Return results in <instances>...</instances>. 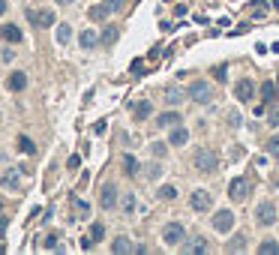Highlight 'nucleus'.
I'll return each instance as SVG.
<instances>
[{"label":"nucleus","instance_id":"nucleus-20","mask_svg":"<svg viewBox=\"0 0 279 255\" xmlns=\"http://www.w3.org/2000/svg\"><path fill=\"white\" fill-rule=\"evenodd\" d=\"M117 36H120V30H117L114 24H108V27L102 30V36H99V42H102V45H114V42H117Z\"/></svg>","mask_w":279,"mask_h":255},{"label":"nucleus","instance_id":"nucleus-19","mask_svg":"<svg viewBox=\"0 0 279 255\" xmlns=\"http://www.w3.org/2000/svg\"><path fill=\"white\" fill-rule=\"evenodd\" d=\"M108 15H111V9H108L105 3H96V6L87 9V18H90V21H105Z\"/></svg>","mask_w":279,"mask_h":255},{"label":"nucleus","instance_id":"nucleus-34","mask_svg":"<svg viewBox=\"0 0 279 255\" xmlns=\"http://www.w3.org/2000/svg\"><path fill=\"white\" fill-rule=\"evenodd\" d=\"M90 237H93V240H102V237H105V225H102V222H93V225H90Z\"/></svg>","mask_w":279,"mask_h":255},{"label":"nucleus","instance_id":"nucleus-37","mask_svg":"<svg viewBox=\"0 0 279 255\" xmlns=\"http://www.w3.org/2000/svg\"><path fill=\"white\" fill-rule=\"evenodd\" d=\"M42 246H45V249H54V252H63V246H60V243H57V237H54V234H48V237H45V243H42Z\"/></svg>","mask_w":279,"mask_h":255},{"label":"nucleus","instance_id":"nucleus-38","mask_svg":"<svg viewBox=\"0 0 279 255\" xmlns=\"http://www.w3.org/2000/svg\"><path fill=\"white\" fill-rule=\"evenodd\" d=\"M105 6H108L111 12H120V9L126 6V0H105Z\"/></svg>","mask_w":279,"mask_h":255},{"label":"nucleus","instance_id":"nucleus-27","mask_svg":"<svg viewBox=\"0 0 279 255\" xmlns=\"http://www.w3.org/2000/svg\"><path fill=\"white\" fill-rule=\"evenodd\" d=\"M279 252V240H264L258 243V255H276Z\"/></svg>","mask_w":279,"mask_h":255},{"label":"nucleus","instance_id":"nucleus-13","mask_svg":"<svg viewBox=\"0 0 279 255\" xmlns=\"http://www.w3.org/2000/svg\"><path fill=\"white\" fill-rule=\"evenodd\" d=\"M189 141V129L183 126V123H177V126H171V135H168V144H174V147H183V144Z\"/></svg>","mask_w":279,"mask_h":255},{"label":"nucleus","instance_id":"nucleus-26","mask_svg":"<svg viewBox=\"0 0 279 255\" xmlns=\"http://www.w3.org/2000/svg\"><path fill=\"white\" fill-rule=\"evenodd\" d=\"M120 207H123V213H135V207H138V201H135V192H126V195L120 198Z\"/></svg>","mask_w":279,"mask_h":255},{"label":"nucleus","instance_id":"nucleus-9","mask_svg":"<svg viewBox=\"0 0 279 255\" xmlns=\"http://www.w3.org/2000/svg\"><path fill=\"white\" fill-rule=\"evenodd\" d=\"M228 195H231V201H243L249 195V183H246L243 177H234L231 183H228Z\"/></svg>","mask_w":279,"mask_h":255},{"label":"nucleus","instance_id":"nucleus-45","mask_svg":"<svg viewBox=\"0 0 279 255\" xmlns=\"http://www.w3.org/2000/svg\"><path fill=\"white\" fill-rule=\"evenodd\" d=\"M54 3H57V6H69V3H72V0H54Z\"/></svg>","mask_w":279,"mask_h":255},{"label":"nucleus","instance_id":"nucleus-16","mask_svg":"<svg viewBox=\"0 0 279 255\" xmlns=\"http://www.w3.org/2000/svg\"><path fill=\"white\" fill-rule=\"evenodd\" d=\"M180 249L186 252V255H195V252H207V240L198 234V237H192L189 243H180Z\"/></svg>","mask_w":279,"mask_h":255},{"label":"nucleus","instance_id":"nucleus-6","mask_svg":"<svg viewBox=\"0 0 279 255\" xmlns=\"http://www.w3.org/2000/svg\"><path fill=\"white\" fill-rule=\"evenodd\" d=\"M18 168H21V165H18ZM18 168H6L3 174H0V186H3V189H9V192H18V189H21L24 180H21Z\"/></svg>","mask_w":279,"mask_h":255},{"label":"nucleus","instance_id":"nucleus-33","mask_svg":"<svg viewBox=\"0 0 279 255\" xmlns=\"http://www.w3.org/2000/svg\"><path fill=\"white\" fill-rule=\"evenodd\" d=\"M213 78L222 81V84L228 81V66H225V63H222V66H213Z\"/></svg>","mask_w":279,"mask_h":255},{"label":"nucleus","instance_id":"nucleus-31","mask_svg":"<svg viewBox=\"0 0 279 255\" xmlns=\"http://www.w3.org/2000/svg\"><path fill=\"white\" fill-rule=\"evenodd\" d=\"M162 165H159V162H153V165H147V180H159V177H162Z\"/></svg>","mask_w":279,"mask_h":255},{"label":"nucleus","instance_id":"nucleus-11","mask_svg":"<svg viewBox=\"0 0 279 255\" xmlns=\"http://www.w3.org/2000/svg\"><path fill=\"white\" fill-rule=\"evenodd\" d=\"M6 87H9V90H15V93H21V90L27 87V72H21V69L9 72V78H6Z\"/></svg>","mask_w":279,"mask_h":255},{"label":"nucleus","instance_id":"nucleus-7","mask_svg":"<svg viewBox=\"0 0 279 255\" xmlns=\"http://www.w3.org/2000/svg\"><path fill=\"white\" fill-rule=\"evenodd\" d=\"M189 204H192V210H198V213H207V210L213 207V198H210L207 189H195L192 198H189Z\"/></svg>","mask_w":279,"mask_h":255},{"label":"nucleus","instance_id":"nucleus-15","mask_svg":"<svg viewBox=\"0 0 279 255\" xmlns=\"http://www.w3.org/2000/svg\"><path fill=\"white\" fill-rule=\"evenodd\" d=\"M0 36H3V39H6L9 45H18V42L24 39V33H21L15 24H3V27H0Z\"/></svg>","mask_w":279,"mask_h":255},{"label":"nucleus","instance_id":"nucleus-39","mask_svg":"<svg viewBox=\"0 0 279 255\" xmlns=\"http://www.w3.org/2000/svg\"><path fill=\"white\" fill-rule=\"evenodd\" d=\"M72 204H75V210H78V213H90V204H87V201H81V198H72Z\"/></svg>","mask_w":279,"mask_h":255},{"label":"nucleus","instance_id":"nucleus-32","mask_svg":"<svg viewBox=\"0 0 279 255\" xmlns=\"http://www.w3.org/2000/svg\"><path fill=\"white\" fill-rule=\"evenodd\" d=\"M240 123H243L240 111H234V108H231V111H228V126H231V129H240Z\"/></svg>","mask_w":279,"mask_h":255},{"label":"nucleus","instance_id":"nucleus-17","mask_svg":"<svg viewBox=\"0 0 279 255\" xmlns=\"http://www.w3.org/2000/svg\"><path fill=\"white\" fill-rule=\"evenodd\" d=\"M177 123H183V117H180L177 111H165V114L156 117V126H159V129H171V126H177Z\"/></svg>","mask_w":279,"mask_h":255},{"label":"nucleus","instance_id":"nucleus-43","mask_svg":"<svg viewBox=\"0 0 279 255\" xmlns=\"http://www.w3.org/2000/svg\"><path fill=\"white\" fill-rule=\"evenodd\" d=\"M252 9H255V15H264V12H267V3H255Z\"/></svg>","mask_w":279,"mask_h":255},{"label":"nucleus","instance_id":"nucleus-36","mask_svg":"<svg viewBox=\"0 0 279 255\" xmlns=\"http://www.w3.org/2000/svg\"><path fill=\"white\" fill-rule=\"evenodd\" d=\"M267 153H270V156H279V135H270V141H267Z\"/></svg>","mask_w":279,"mask_h":255},{"label":"nucleus","instance_id":"nucleus-41","mask_svg":"<svg viewBox=\"0 0 279 255\" xmlns=\"http://www.w3.org/2000/svg\"><path fill=\"white\" fill-rule=\"evenodd\" d=\"M267 123H270L273 129H279V111H270V117H267Z\"/></svg>","mask_w":279,"mask_h":255},{"label":"nucleus","instance_id":"nucleus-47","mask_svg":"<svg viewBox=\"0 0 279 255\" xmlns=\"http://www.w3.org/2000/svg\"><path fill=\"white\" fill-rule=\"evenodd\" d=\"M276 84H279V75H276Z\"/></svg>","mask_w":279,"mask_h":255},{"label":"nucleus","instance_id":"nucleus-42","mask_svg":"<svg viewBox=\"0 0 279 255\" xmlns=\"http://www.w3.org/2000/svg\"><path fill=\"white\" fill-rule=\"evenodd\" d=\"M3 60L12 63V60H15V48H6V51H3Z\"/></svg>","mask_w":279,"mask_h":255},{"label":"nucleus","instance_id":"nucleus-46","mask_svg":"<svg viewBox=\"0 0 279 255\" xmlns=\"http://www.w3.org/2000/svg\"><path fill=\"white\" fill-rule=\"evenodd\" d=\"M6 12V0H0V15H3Z\"/></svg>","mask_w":279,"mask_h":255},{"label":"nucleus","instance_id":"nucleus-30","mask_svg":"<svg viewBox=\"0 0 279 255\" xmlns=\"http://www.w3.org/2000/svg\"><path fill=\"white\" fill-rule=\"evenodd\" d=\"M159 198H162V201H174L177 198V186H162V189H159Z\"/></svg>","mask_w":279,"mask_h":255},{"label":"nucleus","instance_id":"nucleus-14","mask_svg":"<svg viewBox=\"0 0 279 255\" xmlns=\"http://www.w3.org/2000/svg\"><path fill=\"white\" fill-rule=\"evenodd\" d=\"M111 252H114V255H129V252H135V246H132L129 237L120 234V237H114V240H111Z\"/></svg>","mask_w":279,"mask_h":255},{"label":"nucleus","instance_id":"nucleus-24","mask_svg":"<svg viewBox=\"0 0 279 255\" xmlns=\"http://www.w3.org/2000/svg\"><path fill=\"white\" fill-rule=\"evenodd\" d=\"M276 93H279V84H276V81H264V84H261V96H264L267 102L276 99Z\"/></svg>","mask_w":279,"mask_h":255},{"label":"nucleus","instance_id":"nucleus-22","mask_svg":"<svg viewBox=\"0 0 279 255\" xmlns=\"http://www.w3.org/2000/svg\"><path fill=\"white\" fill-rule=\"evenodd\" d=\"M15 144H18V150H21V153H27V156H33V153H36V144H33L27 135H18V141H15Z\"/></svg>","mask_w":279,"mask_h":255},{"label":"nucleus","instance_id":"nucleus-40","mask_svg":"<svg viewBox=\"0 0 279 255\" xmlns=\"http://www.w3.org/2000/svg\"><path fill=\"white\" fill-rule=\"evenodd\" d=\"M24 15H27V21H30V24H36V27H39V12H36V9H27Z\"/></svg>","mask_w":279,"mask_h":255},{"label":"nucleus","instance_id":"nucleus-12","mask_svg":"<svg viewBox=\"0 0 279 255\" xmlns=\"http://www.w3.org/2000/svg\"><path fill=\"white\" fill-rule=\"evenodd\" d=\"M78 45H81L84 51L96 48V45H99V33H96V30H90V27H87V30H81V33H78Z\"/></svg>","mask_w":279,"mask_h":255},{"label":"nucleus","instance_id":"nucleus-4","mask_svg":"<svg viewBox=\"0 0 279 255\" xmlns=\"http://www.w3.org/2000/svg\"><path fill=\"white\" fill-rule=\"evenodd\" d=\"M255 222L261 228H270L276 222V207H273V201H258V207H255Z\"/></svg>","mask_w":279,"mask_h":255},{"label":"nucleus","instance_id":"nucleus-3","mask_svg":"<svg viewBox=\"0 0 279 255\" xmlns=\"http://www.w3.org/2000/svg\"><path fill=\"white\" fill-rule=\"evenodd\" d=\"M234 222H237L234 210H216V213H213V219H210L213 231H219V234H228V231L234 228Z\"/></svg>","mask_w":279,"mask_h":255},{"label":"nucleus","instance_id":"nucleus-29","mask_svg":"<svg viewBox=\"0 0 279 255\" xmlns=\"http://www.w3.org/2000/svg\"><path fill=\"white\" fill-rule=\"evenodd\" d=\"M57 21H54V12L51 9H42L39 12V27H54Z\"/></svg>","mask_w":279,"mask_h":255},{"label":"nucleus","instance_id":"nucleus-35","mask_svg":"<svg viewBox=\"0 0 279 255\" xmlns=\"http://www.w3.org/2000/svg\"><path fill=\"white\" fill-rule=\"evenodd\" d=\"M165 153H168V147H165V141H153V156H156V159H162Z\"/></svg>","mask_w":279,"mask_h":255},{"label":"nucleus","instance_id":"nucleus-2","mask_svg":"<svg viewBox=\"0 0 279 255\" xmlns=\"http://www.w3.org/2000/svg\"><path fill=\"white\" fill-rule=\"evenodd\" d=\"M192 162H195V168L201 171V174H213V171L219 168V156H216L210 147H201V150L195 153V159H192Z\"/></svg>","mask_w":279,"mask_h":255},{"label":"nucleus","instance_id":"nucleus-21","mask_svg":"<svg viewBox=\"0 0 279 255\" xmlns=\"http://www.w3.org/2000/svg\"><path fill=\"white\" fill-rule=\"evenodd\" d=\"M183 99H189V96H186L180 87H168V90H165V102H168V105H180Z\"/></svg>","mask_w":279,"mask_h":255},{"label":"nucleus","instance_id":"nucleus-10","mask_svg":"<svg viewBox=\"0 0 279 255\" xmlns=\"http://www.w3.org/2000/svg\"><path fill=\"white\" fill-rule=\"evenodd\" d=\"M234 96L240 99V102H249L252 96H255V81H249V78H240L234 84Z\"/></svg>","mask_w":279,"mask_h":255},{"label":"nucleus","instance_id":"nucleus-44","mask_svg":"<svg viewBox=\"0 0 279 255\" xmlns=\"http://www.w3.org/2000/svg\"><path fill=\"white\" fill-rule=\"evenodd\" d=\"M81 165V156H69V168H78Z\"/></svg>","mask_w":279,"mask_h":255},{"label":"nucleus","instance_id":"nucleus-25","mask_svg":"<svg viewBox=\"0 0 279 255\" xmlns=\"http://www.w3.org/2000/svg\"><path fill=\"white\" fill-rule=\"evenodd\" d=\"M123 171H126L129 177H135V174H138V159H135L132 153H126V156H123Z\"/></svg>","mask_w":279,"mask_h":255},{"label":"nucleus","instance_id":"nucleus-5","mask_svg":"<svg viewBox=\"0 0 279 255\" xmlns=\"http://www.w3.org/2000/svg\"><path fill=\"white\" fill-rule=\"evenodd\" d=\"M186 240V228L180 225V222H168L165 228H162V243L165 246H180Z\"/></svg>","mask_w":279,"mask_h":255},{"label":"nucleus","instance_id":"nucleus-28","mask_svg":"<svg viewBox=\"0 0 279 255\" xmlns=\"http://www.w3.org/2000/svg\"><path fill=\"white\" fill-rule=\"evenodd\" d=\"M243 249H246V234H237V237H231L228 252H243Z\"/></svg>","mask_w":279,"mask_h":255},{"label":"nucleus","instance_id":"nucleus-8","mask_svg":"<svg viewBox=\"0 0 279 255\" xmlns=\"http://www.w3.org/2000/svg\"><path fill=\"white\" fill-rule=\"evenodd\" d=\"M99 204H102V210H114L117 204H120V198H117V186H114V183H105V186H102Z\"/></svg>","mask_w":279,"mask_h":255},{"label":"nucleus","instance_id":"nucleus-18","mask_svg":"<svg viewBox=\"0 0 279 255\" xmlns=\"http://www.w3.org/2000/svg\"><path fill=\"white\" fill-rule=\"evenodd\" d=\"M132 114H135V120H147V117L153 114V102H150V99L135 102V105H132Z\"/></svg>","mask_w":279,"mask_h":255},{"label":"nucleus","instance_id":"nucleus-1","mask_svg":"<svg viewBox=\"0 0 279 255\" xmlns=\"http://www.w3.org/2000/svg\"><path fill=\"white\" fill-rule=\"evenodd\" d=\"M186 96L195 105H210L213 102V87H210V81H192L189 90H186Z\"/></svg>","mask_w":279,"mask_h":255},{"label":"nucleus","instance_id":"nucleus-23","mask_svg":"<svg viewBox=\"0 0 279 255\" xmlns=\"http://www.w3.org/2000/svg\"><path fill=\"white\" fill-rule=\"evenodd\" d=\"M57 42L60 45H69L72 42V27L69 24H57Z\"/></svg>","mask_w":279,"mask_h":255}]
</instances>
